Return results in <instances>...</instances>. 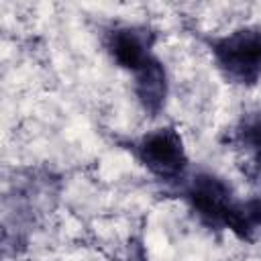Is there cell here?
<instances>
[{
  "label": "cell",
  "instance_id": "1",
  "mask_svg": "<svg viewBox=\"0 0 261 261\" xmlns=\"http://www.w3.org/2000/svg\"><path fill=\"white\" fill-rule=\"evenodd\" d=\"M186 198L194 212L210 226L228 228L239 239H249L251 230L243 216V204L234 202L228 186L210 173L194 175Z\"/></svg>",
  "mask_w": 261,
  "mask_h": 261
},
{
  "label": "cell",
  "instance_id": "2",
  "mask_svg": "<svg viewBox=\"0 0 261 261\" xmlns=\"http://www.w3.org/2000/svg\"><path fill=\"white\" fill-rule=\"evenodd\" d=\"M214 61L226 80L253 86L261 77V31L243 27L210 43Z\"/></svg>",
  "mask_w": 261,
  "mask_h": 261
},
{
  "label": "cell",
  "instance_id": "3",
  "mask_svg": "<svg viewBox=\"0 0 261 261\" xmlns=\"http://www.w3.org/2000/svg\"><path fill=\"white\" fill-rule=\"evenodd\" d=\"M135 151L139 161L161 179H173L181 175L188 165L184 141L173 126L149 130L137 141Z\"/></svg>",
  "mask_w": 261,
  "mask_h": 261
},
{
  "label": "cell",
  "instance_id": "4",
  "mask_svg": "<svg viewBox=\"0 0 261 261\" xmlns=\"http://www.w3.org/2000/svg\"><path fill=\"white\" fill-rule=\"evenodd\" d=\"M151 45H153L151 35L145 29H137V27H118L110 31L106 39L110 57L120 67L130 69L133 73L153 57Z\"/></svg>",
  "mask_w": 261,
  "mask_h": 261
},
{
  "label": "cell",
  "instance_id": "5",
  "mask_svg": "<svg viewBox=\"0 0 261 261\" xmlns=\"http://www.w3.org/2000/svg\"><path fill=\"white\" fill-rule=\"evenodd\" d=\"M135 96L149 116H157L167 100V73L159 59L151 57L135 71Z\"/></svg>",
  "mask_w": 261,
  "mask_h": 261
},
{
  "label": "cell",
  "instance_id": "6",
  "mask_svg": "<svg viewBox=\"0 0 261 261\" xmlns=\"http://www.w3.org/2000/svg\"><path fill=\"white\" fill-rule=\"evenodd\" d=\"M243 216L251 232L255 228H261V196L243 202Z\"/></svg>",
  "mask_w": 261,
  "mask_h": 261
},
{
  "label": "cell",
  "instance_id": "7",
  "mask_svg": "<svg viewBox=\"0 0 261 261\" xmlns=\"http://www.w3.org/2000/svg\"><path fill=\"white\" fill-rule=\"evenodd\" d=\"M243 139H245V143L249 145V149L255 153V157H257V161H259V165H261V120L251 122V124L245 128Z\"/></svg>",
  "mask_w": 261,
  "mask_h": 261
}]
</instances>
